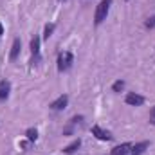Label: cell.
Listing matches in <instances>:
<instances>
[{
    "mask_svg": "<svg viewBox=\"0 0 155 155\" xmlns=\"http://www.w3.org/2000/svg\"><path fill=\"white\" fill-rule=\"evenodd\" d=\"M110 5H112V0H101L99 5L96 7V15H94V24L99 25L103 20H107L108 16V11H110Z\"/></svg>",
    "mask_w": 155,
    "mask_h": 155,
    "instance_id": "6da1fadb",
    "label": "cell"
},
{
    "mask_svg": "<svg viewBox=\"0 0 155 155\" xmlns=\"http://www.w3.org/2000/svg\"><path fill=\"white\" fill-rule=\"evenodd\" d=\"M72 61H74V58H72V54L71 52H60L58 54V71L60 72H65V71H69L71 67H72Z\"/></svg>",
    "mask_w": 155,
    "mask_h": 155,
    "instance_id": "7a4b0ae2",
    "label": "cell"
},
{
    "mask_svg": "<svg viewBox=\"0 0 155 155\" xmlns=\"http://www.w3.org/2000/svg\"><path fill=\"white\" fill-rule=\"evenodd\" d=\"M92 134L99 139V141H112V134L110 132H107V130H103L101 126H97V124H94L92 126Z\"/></svg>",
    "mask_w": 155,
    "mask_h": 155,
    "instance_id": "3957f363",
    "label": "cell"
},
{
    "mask_svg": "<svg viewBox=\"0 0 155 155\" xmlns=\"http://www.w3.org/2000/svg\"><path fill=\"white\" fill-rule=\"evenodd\" d=\"M31 52H33V61L31 63H38L40 61V38L38 36H35V38L31 40Z\"/></svg>",
    "mask_w": 155,
    "mask_h": 155,
    "instance_id": "277c9868",
    "label": "cell"
},
{
    "mask_svg": "<svg viewBox=\"0 0 155 155\" xmlns=\"http://www.w3.org/2000/svg\"><path fill=\"white\" fill-rule=\"evenodd\" d=\"M124 101H126L128 105H132V107H139V105H143V103H144V97H143V96H139V94H135V92H130V94H126Z\"/></svg>",
    "mask_w": 155,
    "mask_h": 155,
    "instance_id": "5b68a950",
    "label": "cell"
},
{
    "mask_svg": "<svg viewBox=\"0 0 155 155\" xmlns=\"http://www.w3.org/2000/svg\"><path fill=\"white\" fill-rule=\"evenodd\" d=\"M67 103H69V96L63 94V96H60L56 101L51 103V108H52V110H63V108L67 107Z\"/></svg>",
    "mask_w": 155,
    "mask_h": 155,
    "instance_id": "8992f818",
    "label": "cell"
},
{
    "mask_svg": "<svg viewBox=\"0 0 155 155\" xmlns=\"http://www.w3.org/2000/svg\"><path fill=\"white\" fill-rule=\"evenodd\" d=\"M20 49H22V41H20V38H15V41H13V47H11V52H9V60H11V61H15V60L18 58Z\"/></svg>",
    "mask_w": 155,
    "mask_h": 155,
    "instance_id": "52a82bcc",
    "label": "cell"
},
{
    "mask_svg": "<svg viewBox=\"0 0 155 155\" xmlns=\"http://www.w3.org/2000/svg\"><path fill=\"white\" fill-rule=\"evenodd\" d=\"M9 90H11V83L9 81H0V101H4V99H7V96H9Z\"/></svg>",
    "mask_w": 155,
    "mask_h": 155,
    "instance_id": "ba28073f",
    "label": "cell"
},
{
    "mask_svg": "<svg viewBox=\"0 0 155 155\" xmlns=\"http://www.w3.org/2000/svg\"><path fill=\"white\" fill-rule=\"evenodd\" d=\"M132 150V144L130 143H124V144H119L112 150V155H126L128 152Z\"/></svg>",
    "mask_w": 155,
    "mask_h": 155,
    "instance_id": "9c48e42d",
    "label": "cell"
},
{
    "mask_svg": "<svg viewBox=\"0 0 155 155\" xmlns=\"http://www.w3.org/2000/svg\"><path fill=\"white\" fill-rule=\"evenodd\" d=\"M148 146H150V143H148V141H143V143H139V144L132 146V150H130V152H132L134 155H141L146 148H148Z\"/></svg>",
    "mask_w": 155,
    "mask_h": 155,
    "instance_id": "30bf717a",
    "label": "cell"
},
{
    "mask_svg": "<svg viewBox=\"0 0 155 155\" xmlns=\"http://www.w3.org/2000/svg\"><path fill=\"white\" fill-rule=\"evenodd\" d=\"M79 146H81V141L78 139V141H74V143H71V144H69V146H67L63 152H65V153H74V152H76Z\"/></svg>",
    "mask_w": 155,
    "mask_h": 155,
    "instance_id": "8fae6325",
    "label": "cell"
},
{
    "mask_svg": "<svg viewBox=\"0 0 155 155\" xmlns=\"http://www.w3.org/2000/svg\"><path fill=\"white\" fill-rule=\"evenodd\" d=\"M54 27H56L54 24H47V25H45V33H43V38L49 40V36H51V35H52V31H54Z\"/></svg>",
    "mask_w": 155,
    "mask_h": 155,
    "instance_id": "7c38bea8",
    "label": "cell"
},
{
    "mask_svg": "<svg viewBox=\"0 0 155 155\" xmlns=\"http://www.w3.org/2000/svg\"><path fill=\"white\" fill-rule=\"evenodd\" d=\"M27 139H29V141H36V139H38V132H36L35 128H29V130H27Z\"/></svg>",
    "mask_w": 155,
    "mask_h": 155,
    "instance_id": "4fadbf2b",
    "label": "cell"
},
{
    "mask_svg": "<svg viewBox=\"0 0 155 155\" xmlns=\"http://www.w3.org/2000/svg\"><path fill=\"white\" fill-rule=\"evenodd\" d=\"M123 88H124V81H121V79L112 85V90H114V92H119V90H123Z\"/></svg>",
    "mask_w": 155,
    "mask_h": 155,
    "instance_id": "5bb4252c",
    "label": "cell"
},
{
    "mask_svg": "<svg viewBox=\"0 0 155 155\" xmlns=\"http://www.w3.org/2000/svg\"><path fill=\"white\" fill-rule=\"evenodd\" d=\"M146 27H155V16H152V18L146 20Z\"/></svg>",
    "mask_w": 155,
    "mask_h": 155,
    "instance_id": "9a60e30c",
    "label": "cell"
},
{
    "mask_svg": "<svg viewBox=\"0 0 155 155\" xmlns=\"http://www.w3.org/2000/svg\"><path fill=\"white\" fill-rule=\"evenodd\" d=\"M150 123H152V124H155V107L150 110Z\"/></svg>",
    "mask_w": 155,
    "mask_h": 155,
    "instance_id": "2e32d148",
    "label": "cell"
},
{
    "mask_svg": "<svg viewBox=\"0 0 155 155\" xmlns=\"http://www.w3.org/2000/svg\"><path fill=\"white\" fill-rule=\"evenodd\" d=\"M0 35H4V29H2V24H0Z\"/></svg>",
    "mask_w": 155,
    "mask_h": 155,
    "instance_id": "e0dca14e",
    "label": "cell"
}]
</instances>
